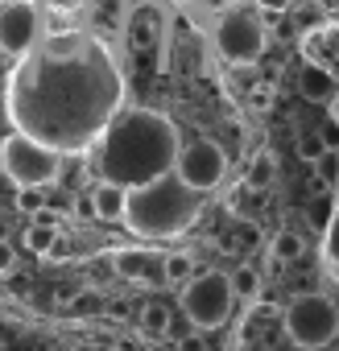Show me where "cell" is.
Returning <instances> with one entry per match:
<instances>
[{"label":"cell","mask_w":339,"mask_h":351,"mask_svg":"<svg viewBox=\"0 0 339 351\" xmlns=\"http://www.w3.org/2000/svg\"><path fill=\"white\" fill-rule=\"evenodd\" d=\"M124 99V75L104 42L87 34H50L34 46L9 83V116L17 132L79 153L104 136Z\"/></svg>","instance_id":"1"},{"label":"cell","mask_w":339,"mask_h":351,"mask_svg":"<svg viewBox=\"0 0 339 351\" xmlns=\"http://www.w3.org/2000/svg\"><path fill=\"white\" fill-rule=\"evenodd\" d=\"M174 157H178L174 124L149 108L116 112L100 136V173H104V182H116L124 191L170 173Z\"/></svg>","instance_id":"2"},{"label":"cell","mask_w":339,"mask_h":351,"mask_svg":"<svg viewBox=\"0 0 339 351\" xmlns=\"http://www.w3.org/2000/svg\"><path fill=\"white\" fill-rule=\"evenodd\" d=\"M199 211H203V195L191 191L174 169L161 173V178L141 182V186H128V199H124V223H128V232H137L145 240L183 236L187 228H195Z\"/></svg>","instance_id":"3"},{"label":"cell","mask_w":339,"mask_h":351,"mask_svg":"<svg viewBox=\"0 0 339 351\" xmlns=\"http://www.w3.org/2000/svg\"><path fill=\"white\" fill-rule=\"evenodd\" d=\"M0 169H5L21 191H42L62 173V153H54L50 145L34 141L25 132H13V136L0 141Z\"/></svg>","instance_id":"4"},{"label":"cell","mask_w":339,"mask_h":351,"mask_svg":"<svg viewBox=\"0 0 339 351\" xmlns=\"http://www.w3.org/2000/svg\"><path fill=\"white\" fill-rule=\"evenodd\" d=\"M232 285H228V273L220 269H207V273H195L187 285H183V310L187 318L199 326V330H220L228 318H232Z\"/></svg>","instance_id":"5"},{"label":"cell","mask_w":339,"mask_h":351,"mask_svg":"<svg viewBox=\"0 0 339 351\" xmlns=\"http://www.w3.org/2000/svg\"><path fill=\"white\" fill-rule=\"evenodd\" d=\"M281 326H285V335H290L298 347L314 351V347H327V343L335 339V330H339V310H335V302L323 298V293H298V298L285 306Z\"/></svg>","instance_id":"6"},{"label":"cell","mask_w":339,"mask_h":351,"mask_svg":"<svg viewBox=\"0 0 339 351\" xmlns=\"http://www.w3.org/2000/svg\"><path fill=\"white\" fill-rule=\"evenodd\" d=\"M215 50H220L228 62H236V66L257 62L261 50H265V25H261V17H257L248 5H232V9L215 21Z\"/></svg>","instance_id":"7"},{"label":"cell","mask_w":339,"mask_h":351,"mask_svg":"<svg viewBox=\"0 0 339 351\" xmlns=\"http://www.w3.org/2000/svg\"><path fill=\"white\" fill-rule=\"evenodd\" d=\"M174 173L199 195L215 191L224 182V173H228V157L215 141H191V145H178V157H174Z\"/></svg>","instance_id":"8"},{"label":"cell","mask_w":339,"mask_h":351,"mask_svg":"<svg viewBox=\"0 0 339 351\" xmlns=\"http://www.w3.org/2000/svg\"><path fill=\"white\" fill-rule=\"evenodd\" d=\"M38 34H42V17L34 9V0H9L0 9V54L21 62L38 46Z\"/></svg>","instance_id":"9"},{"label":"cell","mask_w":339,"mask_h":351,"mask_svg":"<svg viewBox=\"0 0 339 351\" xmlns=\"http://www.w3.org/2000/svg\"><path fill=\"white\" fill-rule=\"evenodd\" d=\"M124 199H128L124 186H116V182H100V186L91 191V211H95L100 219L116 223V219H124Z\"/></svg>","instance_id":"10"},{"label":"cell","mask_w":339,"mask_h":351,"mask_svg":"<svg viewBox=\"0 0 339 351\" xmlns=\"http://www.w3.org/2000/svg\"><path fill=\"white\" fill-rule=\"evenodd\" d=\"M116 273L128 277V281H153V277H161V261H153V252L132 248V252L116 256Z\"/></svg>","instance_id":"11"},{"label":"cell","mask_w":339,"mask_h":351,"mask_svg":"<svg viewBox=\"0 0 339 351\" xmlns=\"http://www.w3.org/2000/svg\"><path fill=\"white\" fill-rule=\"evenodd\" d=\"M335 91H339V87H335V79H331L327 71H318V66H306V71H302V95H306V99L331 104Z\"/></svg>","instance_id":"12"},{"label":"cell","mask_w":339,"mask_h":351,"mask_svg":"<svg viewBox=\"0 0 339 351\" xmlns=\"http://www.w3.org/2000/svg\"><path fill=\"white\" fill-rule=\"evenodd\" d=\"M187 277H195L191 252H170V256H161V281H187Z\"/></svg>","instance_id":"13"},{"label":"cell","mask_w":339,"mask_h":351,"mask_svg":"<svg viewBox=\"0 0 339 351\" xmlns=\"http://www.w3.org/2000/svg\"><path fill=\"white\" fill-rule=\"evenodd\" d=\"M228 285H232V298H236V302H240V298H244V302H253V298H257V289H261V277H257V269H248V265H244V269L228 273Z\"/></svg>","instance_id":"14"},{"label":"cell","mask_w":339,"mask_h":351,"mask_svg":"<svg viewBox=\"0 0 339 351\" xmlns=\"http://www.w3.org/2000/svg\"><path fill=\"white\" fill-rule=\"evenodd\" d=\"M269 178H273V157H269V153H261V157L248 165V186L265 191V186H269Z\"/></svg>","instance_id":"15"},{"label":"cell","mask_w":339,"mask_h":351,"mask_svg":"<svg viewBox=\"0 0 339 351\" xmlns=\"http://www.w3.org/2000/svg\"><path fill=\"white\" fill-rule=\"evenodd\" d=\"M323 252L331 265H339V207L331 211V223H327V236H323Z\"/></svg>","instance_id":"16"},{"label":"cell","mask_w":339,"mask_h":351,"mask_svg":"<svg viewBox=\"0 0 339 351\" xmlns=\"http://www.w3.org/2000/svg\"><path fill=\"white\" fill-rule=\"evenodd\" d=\"M25 244H30L34 252H50V244H54V228H50V223H34L30 236H25Z\"/></svg>","instance_id":"17"},{"label":"cell","mask_w":339,"mask_h":351,"mask_svg":"<svg viewBox=\"0 0 339 351\" xmlns=\"http://www.w3.org/2000/svg\"><path fill=\"white\" fill-rule=\"evenodd\" d=\"M273 256H277V261H298V256H302V240L290 236V232H281L277 244H273Z\"/></svg>","instance_id":"18"},{"label":"cell","mask_w":339,"mask_h":351,"mask_svg":"<svg viewBox=\"0 0 339 351\" xmlns=\"http://www.w3.org/2000/svg\"><path fill=\"white\" fill-rule=\"evenodd\" d=\"M165 326H170V310L149 306V310H145V318H141V330H145V335H161Z\"/></svg>","instance_id":"19"},{"label":"cell","mask_w":339,"mask_h":351,"mask_svg":"<svg viewBox=\"0 0 339 351\" xmlns=\"http://www.w3.org/2000/svg\"><path fill=\"white\" fill-rule=\"evenodd\" d=\"M298 153H302L306 161H318V157H323V136H318V132H302V145H298Z\"/></svg>","instance_id":"20"},{"label":"cell","mask_w":339,"mask_h":351,"mask_svg":"<svg viewBox=\"0 0 339 351\" xmlns=\"http://www.w3.org/2000/svg\"><path fill=\"white\" fill-rule=\"evenodd\" d=\"M13 265H17V248L9 240H0V273H9Z\"/></svg>","instance_id":"21"},{"label":"cell","mask_w":339,"mask_h":351,"mask_svg":"<svg viewBox=\"0 0 339 351\" xmlns=\"http://www.w3.org/2000/svg\"><path fill=\"white\" fill-rule=\"evenodd\" d=\"M253 5H257L261 13H281V9L290 5V0H253Z\"/></svg>","instance_id":"22"},{"label":"cell","mask_w":339,"mask_h":351,"mask_svg":"<svg viewBox=\"0 0 339 351\" xmlns=\"http://www.w3.org/2000/svg\"><path fill=\"white\" fill-rule=\"evenodd\" d=\"M331 112H335V120H339V91H335V99H331Z\"/></svg>","instance_id":"23"},{"label":"cell","mask_w":339,"mask_h":351,"mask_svg":"<svg viewBox=\"0 0 339 351\" xmlns=\"http://www.w3.org/2000/svg\"><path fill=\"white\" fill-rule=\"evenodd\" d=\"M187 5H203V0H187Z\"/></svg>","instance_id":"24"},{"label":"cell","mask_w":339,"mask_h":351,"mask_svg":"<svg viewBox=\"0 0 339 351\" xmlns=\"http://www.w3.org/2000/svg\"><path fill=\"white\" fill-rule=\"evenodd\" d=\"M91 351H100V347H91Z\"/></svg>","instance_id":"25"}]
</instances>
